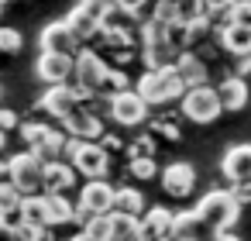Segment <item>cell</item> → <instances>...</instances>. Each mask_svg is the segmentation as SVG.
Returning a JSON list of instances; mask_svg holds the SVG:
<instances>
[{"label": "cell", "mask_w": 251, "mask_h": 241, "mask_svg": "<svg viewBox=\"0 0 251 241\" xmlns=\"http://www.w3.org/2000/svg\"><path fill=\"white\" fill-rule=\"evenodd\" d=\"M186 80L182 73L172 66H158V69H145L138 76V93L151 104V107H162V104H172V100H182L186 97Z\"/></svg>", "instance_id": "obj_1"}, {"label": "cell", "mask_w": 251, "mask_h": 241, "mask_svg": "<svg viewBox=\"0 0 251 241\" xmlns=\"http://www.w3.org/2000/svg\"><path fill=\"white\" fill-rule=\"evenodd\" d=\"M193 210L203 217V224H206L213 234L230 231V227L237 224V217H241V203H237V196H234L230 189H210V193H203Z\"/></svg>", "instance_id": "obj_2"}, {"label": "cell", "mask_w": 251, "mask_h": 241, "mask_svg": "<svg viewBox=\"0 0 251 241\" xmlns=\"http://www.w3.org/2000/svg\"><path fill=\"white\" fill-rule=\"evenodd\" d=\"M4 176L11 179V183H18L21 189H25V196H31V193H45V172H49V162L42 159V155H35L31 148H25L21 155H11V159H4Z\"/></svg>", "instance_id": "obj_3"}, {"label": "cell", "mask_w": 251, "mask_h": 241, "mask_svg": "<svg viewBox=\"0 0 251 241\" xmlns=\"http://www.w3.org/2000/svg\"><path fill=\"white\" fill-rule=\"evenodd\" d=\"M66 159H69V162L76 165V172L86 176V179H107V172H110V152H107L100 141H79V138H69Z\"/></svg>", "instance_id": "obj_4"}, {"label": "cell", "mask_w": 251, "mask_h": 241, "mask_svg": "<svg viewBox=\"0 0 251 241\" xmlns=\"http://www.w3.org/2000/svg\"><path fill=\"white\" fill-rule=\"evenodd\" d=\"M182 107V117L193 121V124H213L220 114H224V100L217 93V86L203 83V86H189L186 97L179 100Z\"/></svg>", "instance_id": "obj_5"}, {"label": "cell", "mask_w": 251, "mask_h": 241, "mask_svg": "<svg viewBox=\"0 0 251 241\" xmlns=\"http://www.w3.org/2000/svg\"><path fill=\"white\" fill-rule=\"evenodd\" d=\"M107 76L110 66L93 52V49H79L76 52V73H73V86L86 97V93H107Z\"/></svg>", "instance_id": "obj_6"}, {"label": "cell", "mask_w": 251, "mask_h": 241, "mask_svg": "<svg viewBox=\"0 0 251 241\" xmlns=\"http://www.w3.org/2000/svg\"><path fill=\"white\" fill-rule=\"evenodd\" d=\"M148 100L138 93V86L131 90H121V93H110V121L121 124V128H138L148 121Z\"/></svg>", "instance_id": "obj_7"}, {"label": "cell", "mask_w": 251, "mask_h": 241, "mask_svg": "<svg viewBox=\"0 0 251 241\" xmlns=\"http://www.w3.org/2000/svg\"><path fill=\"white\" fill-rule=\"evenodd\" d=\"M35 73H38V80H42L45 86L73 83V73H76V55H69V52H38Z\"/></svg>", "instance_id": "obj_8"}, {"label": "cell", "mask_w": 251, "mask_h": 241, "mask_svg": "<svg viewBox=\"0 0 251 241\" xmlns=\"http://www.w3.org/2000/svg\"><path fill=\"white\" fill-rule=\"evenodd\" d=\"M38 107H42L49 117H55V121H66V117H69L76 107H83V93H79L73 83H59V86H49V90L42 93Z\"/></svg>", "instance_id": "obj_9"}, {"label": "cell", "mask_w": 251, "mask_h": 241, "mask_svg": "<svg viewBox=\"0 0 251 241\" xmlns=\"http://www.w3.org/2000/svg\"><path fill=\"white\" fill-rule=\"evenodd\" d=\"M38 45H42V52H69V55H76L86 42H83V38L73 31V25L62 18V21H52V25L42 28Z\"/></svg>", "instance_id": "obj_10"}, {"label": "cell", "mask_w": 251, "mask_h": 241, "mask_svg": "<svg viewBox=\"0 0 251 241\" xmlns=\"http://www.w3.org/2000/svg\"><path fill=\"white\" fill-rule=\"evenodd\" d=\"M158 186L169 193V196H176V200H186L189 193H193V186H196V169L189 165V162H169L162 172H158Z\"/></svg>", "instance_id": "obj_11"}, {"label": "cell", "mask_w": 251, "mask_h": 241, "mask_svg": "<svg viewBox=\"0 0 251 241\" xmlns=\"http://www.w3.org/2000/svg\"><path fill=\"white\" fill-rule=\"evenodd\" d=\"M62 124V131L69 134V138H79V141H100L107 131H103V117H97V114H90L86 107H76L66 121H59Z\"/></svg>", "instance_id": "obj_12"}, {"label": "cell", "mask_w": 251, "mask_h": 241, "mask_svg": "<svg viewBox=\"0 0 251 241\" xmlns=\"http://www.w3.org/2000/svg\"><path fill=\"white\" fill-rule=\"evenodd\" d=\"M114 196H117V189L107 179H90V183H83L76 203L90 214H114Z\"/></svg>", "instance_id": "obj_13"}, {"label": "cell", "mask_w": 251, "mask_h": 241, "mask_svg": "<svg viewBox=\"0 0 251 241\" xmlns=\"http://www.w3.org/2000/svg\"><path fill=\"white\" fill-rule=\"evenodd\" d=\"M220 176L234 186V183H251V145H234L227 148V155L220 159Z\"/></svg>", "instance_id": "obj_14"}, {"label": "cell", "mask_w": 251, "mask_h": 241, "mask_svg": "<svg viewBox=\"0 0 251 241\" xmlns=\"http://www.w3.org/2000/svg\"><path fill=\"white\" fill-rule=\"evenodd\" d=\"M213 35H217L220 49H224V52H230L234 59H237V55H251V28H248V25L230 21V25L217 28Z\"/></svg>", "instance_id": "obj_15"}, {"label": "cell", "mask_w": 251, "mask_h": 241, "mask_svg": "<svg viewBox=\"0 0 251 241\" xmlns=\"http://www.w3.org/2000/svg\"><path fill=\"white\" fill-rule=\"evenodd\" d=\"M176 69L182 73L186 86H203V83L210 80L206 59H203V55H200L196 49H189V52H179V59H176Z\"/></svg>", "instance_id": "obj_16"}, {"label": "cell", "mask_w": 251, "mask_h": 241, "mask_svg": "<svg viewBox=\"0 0 251 241\" xmlns=\"http://www.w3.org/2000/svg\"><path fill=\"white\" fill-rule=\"evenodd\" d=\"M66 21L73 25V31H76V35H79L83 42L97 38V35L103 31V25H107V21H103L100 14H93V11H90V7H83V4H76V7L69 11V18H66Z\"/></svg>", "instance_id": "obj_17"}, {"label": "cell", "mask_w": 251, "mask_h": 241, "mask_svg": "<svg viewBox=\"0 0 251 241\" xmlns=\"http://www.w3.org/2000/svg\"><path fill=\"white\" fill-rule=\"evenodd\" d=\"M217 93L224 100V110H244V104H248V80L230 73V76H224L217 83Z\"/></svg>", "instance_id": "obj_18"}, {"label": "cell", "mask_w": 251, "mask_h": 241, "mask_svg": "<svg viewBox=\"0 0 251 241\" xmlns=\"http://www.w3.org/2000/svg\"><path fill=\"white\" fill-rule=\"evenodd\" d=\"M76 165L69 159H59V162H49V172H45V193H66L69 186H76Z\"/></svg>", "instance_id": "obj_19"}, {"label": "cell", "mask_w": 251, "mask_h": 241, "mask_svg": "<svg viewBox=\"0 0 251 241\" xmlns=\"http://www.w3.org/2000/svg\"><path fill=\"white\" fill-rule=\"evenodd\" d=\"M25 220L31 227H52V210H49V193H31L21 200Z\"/></svg>", "instance_id": "obj_20"}, {"label": "cell", "mask_w": 251, "mask_h": 241, "mask_svg": "<svg viewBox=\"0 0 251 241\" xmlns=\"http://www.w3.org/2000/svg\"><path fill=\"white\" fill-rule=\"evenodd\" d=\"M114 210L117 214H141L145 210V196H141V189H134V186H117V196H114Z\"/></svg>", "instance_id": "obj_21"}, {"label": "cell", "mask_w": 251, "mask_h": 241, "mask_svg": "<svg viewBox=\"0 0 251 241\" xmlns=\"http://www.w3.org/2000/svg\"><path fill=\"white\" fill-rule=\"evenodd\" d=\"M49 210H52V227L76 220V207L66 200V193H49Z\"/></svg>", "instance_id": "obj_22"}, {"label": "cell", "mask_w": 251, "mask_h": 241, "mask_svg": "<svg viewBox=\"0 0 251 241\" xmlns=\"http://www.w3.org/2000/svg\"><path fill=\"white\" fill-rule=\"evenodd\" d=\"M49 131H52V124H42V121H25V124L18 128V134H21L25 148H31V152L49 138Z\"/></svg>", "instance_id": "obj_23"}, {"label": "cell", "mask_w": 251, "mask_h": 241, "mask_svg": "<svg viewBox=\"0 0 251 241\" xmlns=\"http://www.w3.org/2000/svg\"><path fill=\"white\" fill-rule=\"evenodd\" d=\"M25 224H28V220H25V210H21V207H0V227H4L7 238H14Z\"/></svg>", "instance_id": "obj_24"}, {"label": "cell", "mask_w": 251, "mask_h": 241, "mask_svg": "<svg viewBox=\"0 0 251 241\" xmlns=\"http://www.w3.org/2000/svg\"><path fill=\"white\" fill-rule=\"evenodd\" d=\"M127 172H131L134 179H155L162 169L155 165V155H138V159L127 162Z\"/></svg>", "instance_id": "obj_25"}, {"label": "cell", "mask_w": 251, "mask_h": 241, "mask_svg": "<svg viewBox=\"0 0 251 241\" xmlns=\"http://www.w3.org/2000/svg\"><path fill=\"white\" fill-rule=\"evenodd\" d=\"M155 138H158V134L141 131L134 141H127V155H131V159H138V155H155Z\"/></svg>", "instance_id": "obj_26"}, {"label": "cell", "mask_w": 251, "mask_h": 241, "mask_svg": "<svg viewBox=\"0 0 251 241\" xmlns=\"http://www.w3.org/2000/svg\"><path fill=\"white\" fill-rule=\"evenodd\" d=\"M21 200H25V189L18 186V183H0V207H21Z\"/></svg>", "instance_id": "obj_27"}, {"label": "cell", "mask_w": 251, "mask_h": 241, "mask_svg": "<svg viewBox=\"0 0 251 241\" xmlns=\"http://www.w3.org/2000/svg\"><path fill=\"white\" fill-rule=\"evenodd\" d=\"M121 90H131V80L121 66H110V76H107V93H121Z\"/></svg>", "instance_id": "obj_28"}, {"label": "cell", "mask_w": 251, "mask_h": 241, "mask_svg": "<svg viewBox=\"0 0 251 241\" xmlns=\"http://www.w3.org/2000/svg\"><path fill=\"white\" fill-rule=\"evenodd\" d=\"M21 42H25V38H21L18 28H4V31H0V49H4L7 55H14V52L21 49Z\"/></svg>", "instance_id": "obj_29"}, {"label": "cell", "mask_w": 251, "mask_h": 241, "mask_svg": "<svg viewBox=\"0 0 251 241\" xmlns=\"http://www.w3.org/2000/svg\"><path fill=\"white\" fill-rule=\"evenodd\" d=\"M151 134L169 138V141H179V128H176L172 121H151Z\"/></svg>", "instance_id": "obj_30"}, {"label": "cell", "mask_w": 251, "mask_h": 241, "mask_svg": "<svg viewBox=\"0 0 251 241\" xmlns=\"http://www.w3.org/2000/svg\"><path fill=\"white\" fill-rule=\"evenodd\" d=\"M21 124H18V114L11 110V107H4L0 110V131H18Z\"/></svg>", "instance_id": "obj_31"}, {"label": "cell", "mask_w": 251, "mask_h": 241, "mask_svg": "<svg viewBox=\"0 0 251 241\" xmlns=\"http://www.w3.org/2000/svg\"><path fill=\"white\" fill-rule=\"evenodd\" d=\"M234 21L251 28V0H244V4H234Z\"/></svg>", "instance_id": "obj_32"}, {"label": "cell", "mask_w": 251, "mask_h": 241, "mask_svg": "<svg viewBox=\"0 0 251 241\" xmlns=\"http://www.w3.org/2000/svg\"><path fill=\"white\" fill-rule=\"evenodd\" d=\"M145 4H148V0H117V7H121L124 14H141Z\"/></svg>", "instance_id": "obj_33"}, {"label": "cell", "mask_w": 251, "mask_h": 241, "mask_svg": "<svg viewBox=\"0 0 251 241\" xmlns=\"http://www.w3.org/2000/svg\"><path fill=\"white\" fill-rule=\"evenodd\" d=\"M234 76H251V55H237L234 59Z\"/></svg>", "instance_id": "obj_34"}, {"label": "cell", "mask_w": 251, "mask_h": 241, "mask_svg": "<svg viewBox=\"0 0 251 241\" xmlns=\"http://www.w3.org/2000/svg\"><path fill=\"white\" fill-rule=\"evenodd\" d=\"M100 145H103L107 152H117V148H127V145H124V141H121L117 134H103V138H100Z\"/></svg>", "instance_id": "obj_35"}, {"label": "cell", "mask_w": 251, "mask_h": 241, "mask_svg": "<svg viewBox=\"0 0 251 241\" xmlns=\"http://www.w3.org/2000/svg\"><path fill=\"white\" fill-rule=\"evenodd\" d=\"M213 241H241V238H237V234H230V231H220Z\"/></svg>", "instance_id": "obj_36"}, {"label": "cell", "mask_w": 251, "mask_h": 241, "mask_svg": "<svg viewBox=\"0 0 251 241\" xmlns=\"http://www.w3.org/2000/svg\"><path fill=\"white\" fill-rule=\"evenodd\" d=\"M69 241H97V238H93V234H86V231H79V234H73Z\"/></svg>", "instance_id": "obj_37"}, {"label": "cell", "mask_w": 251, "mask_h": 241, "mask_svg": "<svg viewBox=\"0 0 251 241\" xmlns=\"http://www.w3.org/2000/svg\"><path fill=\"white\" fill-rule=\"evenodd\" d=\"M206 4H210V7H213V4H224V0H206Z\"/></svg>", "instance_id": "obj_38"}]
</instances>
